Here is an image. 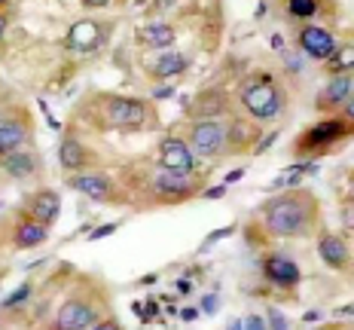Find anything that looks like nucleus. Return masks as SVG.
<instances>
[{"instance_id":"nucleus-1","label":"nucleus","mask_w":354,"mask_h":330,"mask_svg":"<svg viewBox=\"0 0 354 330\" xmlns=\"http://www.w3.org/2000/svg\"><path fill=\"white\" fill-rule=\"evenodd\" d=\"M318 220H321L318 196L306 187H293L287 193L266 199L257 208L254 223L269 239H302V236H312Z\"/></svg>"},{"instance_id":"nucleus-2","label":"nucleus","mask_w":354,"mask_h":330,"mask_svg":"<svg viewBox=\"0 0 354 330\" xmlns=\"http://www.w3.org/2000/svg\"><path fill=\"white\" fill-rule=\"evenodd\" d=\"M77 113L104 131H144L156 126V107L144 98H129V95L95 92L80 104Z\"/></svg>"},{"instance_id":"nucleus-3","label":"nucleus","mask_w":354,"mask_h":330,"mask_svg":"<svg viewBox=\"0 0 354 330\" xmlns=\"http://www.w3.org/2000/svg\"><path fill=\"white\" fill-rule=\"evenodd\" d=\"M232 101H235V107H239V113H245L248 120L266 126V122H275L287 113V107H290V92H287L284 80L278 77V73L257 71L235 86Z\"/></svg>"},{"instance_id":"nucleus-4","label":"nucleus","mask_w":354,"mask_h":330,"mask_svg":"<svg viewBox=\"0 0 354 330\" xmlns=\"http://www.w3.org/2000/svg\"><path fill=\"white\" fill-rule=\"evenodd\" d=\"M131 187H135V193L147 196V205H183L205 193L198 174H174L159 163L138 168L135 178H131Z\"/></svg>"},{"instance_id":"nucleus-5","label":"nucleus","mask_w":354,"mask_h":330,"mask_svg":"<svg viewBox=\"0 0 354 330\" xmlns=\"http://www.w3.org/2000/svg\"><path fill=\"white\" fill-rule=\"evenodd\" d=\"M34 141V120L25 104L0 101V159Z\"/></svg>"},{"instance_id":"nucleus-6","label":"nucleus","mask_w":354,"mask_h":330,"mask_svg":"<svg viewBox=\"0 0 354 330\" xmlns=\"http://www.w3.org/2000/svg\"><path fill=\"white\" fill-rule=\"evenodd\" d=\"M351 131H354V122L342 120V116H330V120H321V122H315L312 129L302 131L297 138V144H293V153H297V156H321V153H327L336 141H345Z\"/></svg>"},{"instance_id":"nucleus-7","label":"nucleus","mask_w":354,"mask_h":330,"mask_svg":"<svg viewBox=\"0 0 354 330\" xmlns=\"http://www.w3.org/2000/svg\"><path fill=\"white\" fill-rule=\"evenodd\" d=\"M101 318H104L101 303L88 297V291L80 288L55 309V318H53V324H49V330H88Z\"/></svg>"},{"instance_id":"nucleus-8","label":"nucleus","mask_w":354,"mask_h":330,"mask_svg":"<svg viewBox=\"0 0 354 330\" xmlns=\"http://www.w3.org/2000/svg\"><path fill=\"white\" fill-rule=\"evenodd\" d=\"M196 159H223L226 156V122L223 120H198L189 122L187 138Z\"/></svg>"},{"instance_id":"nucleus-9","label":"nucleus","mask_w":354,"mask_h":330,"mask_svg":"<svg viewBox=\"0 0 354 330\" xmlns=\"http://www.w3.org/2000/svg\"><path fill=\"white\" fill-rule=\"evenodd\" d=\"M68 187L77 190L80 196L92 202H104V205H120V202H129V193L116 183L110 174H101V172H80V174H68Z\"/></svg>"},{"instance_id":"nucleus-10","label":"nucleus","mask_w":354,"mask_h":330,"mask_svg":"<svg viewBox=\"0 0 354 330\" xmlns=\"http://www.w3.org/2000/svg\"><path fill=\"white\" fill-rule=\"evenodd\" d=\"M156 163L174 174H198V159L180 135H165L156 147Z\"/></svg>"},{"instance_id":"nucleus-11","label":"nucleus","mask_w":354,"mask_h":330,"mask_svg":"<svg viewBox=\"0 0 354 330\" xmlns=\"http://www.w3.org/2000/svg\"><path fill=\"white\" fill-rule=\"evenodd\" d=\"M226 156H245L257 150V141L263 138L260 122L248 120L245 113H230L226 116Z\"/></svg>"},{"instance_id":"nucleus-12","label":"nucleus","mask_w":354,"mask_h":330,"mask_svg":"<svg viewBox=\"0 0 354 330\" xmlns=\"http://www.w3.org/2000/svg\"><path fill=\"white\" fill-rule=\"evenodd\" d=\"M297 46L308 58L327 64L330 58H333V53L339 49V40L333 37V31H330V28H324V25H302L297 31Z\"/></svg>"},{"instance_id":"nucleus-13","label":"nucleus","mask_w":354,"mask_h":330,"mask_svg":"<svg viewBox=\"0 0 354 330\" xmlns=\"http://www.w3.org/2000/svg\"><path fill=\"white\" fill-rule=\"evenodd\" d=\"M351 98H354V73H336L318 92L315 107H318L321 113H342V107L348 104Z\"/></svg>"},{"instance_id":"nucleus-14","label":"nucleus","mask_w":354,"mask_h":330,"mask_svg":"<svg viewBox=\"0 0 354 330\" xmlns=\"http://www.w3.org/2000/svg\"><path fill=\"white\" fill-rule=\"evenodd\" d=\"M260 266H263L266 282L275 284V288H297V284L302 282L299 263L287 254H266Z\"/></svg>"},{"instance_id":"nucleus-15","label":"nucleus","mask_w":354,"mask_h":330,"mask_svg":"<svg viewBox=\"0 0 354 330\" xmlns=\"http://www.w3.org/2000/svg\"><path fill=\"white\" fill-rule=\"evenodd\" d=\"M58 165H62L68 174H80V172H88L92 165H98V156H95L80 138L64 135L62 147H58Z\"/></svg>"},{"instance_id":"nucleus-16","label":"nucleus","mask_w":354,"mask_h":330,"mask_svg":"<svg viewBox=\"0 0 354 330\" xmlns=\"http://www.w3.org/2000/svg\"><path fill=\"white\" fill-rule=\"evenodd\" d=\"M104 40H107V28L101 25V21L80 19L77 25H71L68 40H64V43H68V49H71V53L86 55V53H92V49H98Z\"/></svg>"},{"instance_id":"nucleus-17","label":"nucleus","mask_w":354,"mask_h":330,"mask_svg":"<svg viewBox=\"0 0 354 330\" xmlns=\"http://www.w3.org/2000/svg\"><path fill=\"white\" fill-rule=\"evenodd\" d=\"M230 107H232L230 95L217 92V89H208V92L198 95L193 104H189L187 116H189V122H198V120H226V116L232 113Z\"/></svg>"},{"instance_id":"nucleus-18","label":"nucleus","mask_w":354,"mask_h":330,"mask_svg":"<svg viewBox=\"0 0 354 330\" xmlns=\"http://www.w3.org/2000/svg\"><path fill=\"white\" fill-rule=\"evenodd\" d=\"M58 211H62V196L55 190H37V193H31L25 199V211L21 214H28L43 226H53L58 220Z\"/></svg>"},{"instance_id":"nucleus-19","label":"nucleus","mask_w":354,"mask_h":330,"mask_svg":"<svg viewBox=\"0 0 354 330\" xmlns=\"http://www.w3.org/2000/svg\"><path fill=\"white\" fill-rule=\"evenodd\" d=\"M318 257L327 263L330 269H336V273H345V269H351V251H348V245H345V239L333 236V232H321V236H318Z\"/></svg>"},{"instance_id":"nucleus-20","label":"nucleus","mask_w":354,"mask_h":330,"mask_svg":"<svg viewBox=\"0 0 354 330\" xmlns=\"http://www.w3.org/2000/svg\"><path fill=\"white\" fill-rule=\"evenodd\" d=\"M0 172H6L10 178H16V181H25V178L40 174L43 168H40V156H37L34 150H28V147H21V150L0 159Z\"/></svg>"},{"instance_id":"nucleus-21","label":"nucleus","mask_w":354,"mask_h":330,"mask_svg":"<svg viewBox=\"0 0 354 330\" xmlns=\"http://www.w3.org/2000/svg\"><path fill=\"white\" fill-rule=\"evenodd\" d=\"M49 239V226L37 223L28 214H21L16 220V226H12V245L19 248V251H28V248H40L43 241Z\"/></svg>"},{"instance_id":"nucleus-22","label":"nucleus","mask_w":354,"mask_h":330,"mask_svg":"<svg viewBox=\"0 0 354 330\" xmlns=\"http://www.w3.org/2000/svg\"><path fill=\"white\" fill-rule=\"evenodd\" d=\"M187 68H189V58L180 53H165V55L153 58V62H147V73H150L153 80H174Z\"/></svg>"},{"instance_id":"nucleus-23","label":"nucleus","mask_w":354,"mask_h":330,"mask_svg":"<svg viewBox=\"0 0 354 330\" xmlns=\"http://www.w3.org/2000/svg\"><path fill=\"white\" fill-rule=\"evenodd\" d=\"M138 40H141L147 49H168L177 40V31L168 21H150V25H144L141 31H138Z\"/></svg>"},{"instance_id":"nucleus-24","label":"nucleus","mask_w":354,"mask_h":330,"mask_svg":"<svg viewBox=\"0 0 354 330\" xmlns=\"http://www.w3.org/2000/svg\"><path fill=\"white\" fill-rule=\"evenodd\" d=\"M327 71H330V77H336V73H354V43H339L333 58L327 62Z\"/></svg>"},{"instance_id":"nucleus-25","label":"nucleus","mask_w":354,"mask_h":330,"mask_svg":"<svg viewBox=\"0 0 354 330\" xmlns=\"http://www.w3.org/2000/svg\"><path fill=\"white\" fill-rule=\"evenodd\" d=\"M290 19H315L321 12V0H284Z\"/></svg>"},{"instance_id":"nucleus-26","label":"nucleus","mask_w":354,"mask_h":330,"mask_svg":"<svg viewBox=\"0 0 354 330\" xmlns=\"http://www.w3.org/2000/svg\"><path fill=\"white\" fill-rule=\"evenodd\" d=\"M88 330H122V324L113 318V315H104V318H101V321H95V324L88 327Z\"/></svg>"},{"instance_id":"nucleus-27","label":"nucleus","mask_w":354,"mask_h":330,"mask_svg":"<svg viewBox=\"0 0 354 330\" xmlns=\"http://www.w3.org/2000/svg\"><path fill=\"white\" fill-rule=\"evenodd\" d=\"M25 297H31V284H21V288L12 293V297H6V303H3V306H16V303H21Z\"/></svg>"},{"instance_id":"nucleus-28","label":"nucleus","mask_w":354,"mask_h":330,"mask_svg":"<svg viewBox=\"0 0 354 330\" xmlns=\"http://www.w3.org/2000/svg\"><path fill=\"white\" fill-rule=\"evenodd\" d=\"M269 327L272 330H287V321H284V315L278 309H269Z\"/></svg>"},{"instance_id":"nucleus-29","label":"nucleus","mask_w":354,"mask_h":330,"mask_svg":"<svg viewBox=\"0 0 354 330\" xmlns=\"http://www.w3.org/2000/svg\"><path fill=\"white\" fill-rule=\"evenodd\" d=\"M241 321H245V330H269L260 315H248V318H241Z\"/></svg>"},{"instance_id":"nucleus-30","label":"nucleus","mask_w":354,"mask_h":330,"mask_svg":"<svg viewBox=\"0 0 354 330\" xmlns=\"http://www.w3.org/2000/svg\"><path fill=\"white\" fill-rule=\"evenodd\" d=\"M230 232H232V226H226V230H217V232H211V236H208V241H205V245H202V248H208V245H214V241H220V239H223V236H230Z\"/></svg>"},{"instance_id":"nucleus-31","label":"nucleus","mask_w":354,"mask_h":330,"mask_svg":"<svg viewBox=\"0 0 354 330\" xmlns=\"http://www.w3.org/2000/svg\"><path fill=\"white\" fill-rule=\"evenodd\" d=\"M223 193H226V187H211V190H205L202 193V199H220Z\"/></svg>"},{"instance_id":"nucleus-32","label":"nucleus","mask_w":354,"mask_h":330,"mask_svg":"<svg viewBox=\"0 0 354 330\" xmlns=\"http://www.w3.org/2000/svg\"><path fill=\"white\" fill-rule=\"evenodd\" d=\"M110 232H116V223H107V226H101V230H95L92 239H104V236H110Z\"/></svg>"},{"instance_id":"nucleus-33","label":"nucleus","mask_w":354,"mask_h":330,"mask_svg":"<svg viewBox=\"0 0 354 330\" xmlns=\"http://www.w3.org/2000/svg\"><path fill=\"white\" fill-rule=\"evenodd\" d=\"M86 10H104V6H110V0H83Z\"/></svg>"},{"instance_id":"nucleus-34","label":"nucleus","mask_w":354,"mask_h":330,"mask_svg":"<svg viewBox=\"0 0 354 330\" xmlns=\"http://www.w3.org/2000/svg\"><path fill=\"white\" fill-rule=\"evenodd\" d=\"M339 116H342V120H348V122H354V98L342 107V113H339Z\"/></svg>"},{"instance_id":"nucleus-35","label":"nucleus","mask_w":354,"mask_h":330,"mask_svg":"<svg viewBox=\"0 0 354 330\" xmlns=\"http://www.w3.org/2000/svg\"><path fill=\"white\" fill-rule=\"evenodd\" d=\"M6 28H10V19H6V12H0V40H3Z\"/></svg>"},{"instance_id":"nucleus-36","label":"nucleus","mask_w":354,"mask_h":330,"mask_svg":"<svg viewBox=\"0 0 354 330\" xmlns=\"http://www.w3.org/2000/svg\"><path fill=\"white\" fill-rule=\"evenodd\" d=\"M214 309H217V297H208V300H205V312H214Z\"/></svg>"},{"instance_id":"nucleus-37","label":"nucleus","mask_w":354,"mask_h":330,"mask_svg":"<svg viewBox=\"0 0 354 330\" xmlns=\"http://www.w3.org/2000/svg\"><path fill=\"white\" fill-rule=\"evenodd\" d=\"M226 330H245V321L235 318V321H230V327H226Z\"/></svg>"},{"instance_id":"nucleus-38","label":"nucleus","mask_w":354,"mask_h":330,"mask_svg":"<svg viewBox=\"0 0 354 330\" xmlns=\"http://www.w3.org/2000/svg\"><path fill=\"white\" fill-rule=\"evenodd\" d=\"M198 315V309H183V321H193Z\"/></svg>"},{"instance_id":"nucleus-39","label":"nucleus","mask_w":354,"mask_h":330,"mask_svg":"<svg viewBox=\"0 0 354 330\" xmlns=\"http://www.w3.org/2000/svg\"><path fill=\"white\" fill-rule=\"evenodd\" d=\"M177 291H180V293H189V291H193V284H189V282H180V284H177Z\"/></svg>"},{"instance_id":"nucleus-40","label":"nucleus","mask_w":354,"mask_h":330,"mask_svg":"<svg viewBox=\"0 0 354 330\" xmlns=\"http://www.w3.org/2000/svg\"><path fill=\"white\" fill-rule=\"evenodd\" d=\"M315 330H339L336 324H327V327H315Z\"/></svg>"},{"instance_id":"nucleus-41","label":"nucleus","mask_w":354,"mask_h":330,"mask_svg":"<svg viewBox=\"0 0 354 330\" xmlns=\"http://www.w3.org/2000/svg\"><path fill=\"white\" fill-rule=\"evenodd\" d=\"M0 6H6V0H0Z\"/></svg>"}]
</instances>
